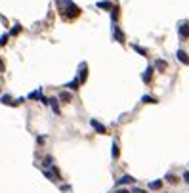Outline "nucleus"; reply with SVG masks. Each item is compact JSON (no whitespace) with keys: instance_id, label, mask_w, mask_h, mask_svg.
<instances>
[{"instance_id":"nucleus-6","label":"nucleus","mask_w":189,"mask_h":193,"mask_svg":"<svg viewBox=\"0 0 189 193\" xmlns=\"http://www.w3.org/2000/svg\"><path fill=\"white\" fill-rule=\"evenodd\" d=\"M113 34L117 37V40H119V42H124V34L120 33V29H119V27H115V29H113Z\"/></svg>"},{"instance_id":"nucleus-7","label":"nucleus","mask_w":189,"mask_h":193,"mask_svg":"<svg viewBox=\"0 0 189 193\" xmlns=\"http://www.w3.org/2000/svg\"><path fill=\"white\" fill-rule=\"evenodd\" d=\"M151 73H153V69H151V67H147V69H145V73L141 75V78H143L145 82H149V80H151Z\"/></svg>"},{"instance_id":"nucleus-16","label":"nucleus","mask_w":189,"mask_h":193,"mask_svg":"<svg viewBox=\"0 0 189 193\" xmlns=\"http://www.w3.org/2000/svg\"><path fill=\"white\" fill-rule=\"evenodd\" d=\"M157 67H159V69H164V67H166V63L159 59V61H157Z\"/></svg>"},{"instance_id":"nucleus-20","label":"nucleus","mask_w":189,"mask_h":193,"mask_svg":"<svg viewBox=\"0 0 189 193\" xmlns=\"http://www.w3.org/2000/svg\"><path fill=\"white\" fill-rule=\"evenodd\" d=\"M134 193H145V191H143V189H140V188H136V189H134Z\"/></svg>"},{"instance_id":"nucleus-19","label":"nucleus","mask_w":189,"mask_h":193,"mask_svg":"<svg viewBox=\"0 0 189 193\" xmlns=\"http://www.w3.org/2000/svg\"><path fill=\"white\" fill-rule=\"evenodd\" d=\"M184 180L189 184V170H187V172H184Z\"/></svg>"},{"instance_id":"nucleus-15","label":"nucleus","mask_w":189,"mask_h":193,"mask_svg":"<svg viewBox=\"0 0 189 193\" xmlns=\"http://www.w3.org/2000/svg\"><path fill=\"white\" fill-rule=\"evenodd\" d=\"M52 107H54L55 113H59V107H57V102H55V99H52Z\"/></svg>"},{"instance_id":"nucleus-8","label":"nucleus","mask_w":189,"mask_h":193,"mask_svg":"<svg viewBox=\"0 0 189 193\" xmlns=\"http://www.w3.org/2000/svg\"><path fill=\"white\" fill-rule=\"evenodd\" d=\"M98 8H103V10H113V4L103 0V2H98Z\"/></svg>"},{"instance_id":"nucleus-1","label":"nucleus","mask_w":189,"mask_h":193,"mask_svg":"<svg viewBox=\"0 0 189 193\" xmlns=\"http://www.w3.org/2000/svg\"><path fill=\"white\" fill-rule=\"evenodd\" d=\"M90 124H92V128H94V130H96V132H99V134H105V132H107V130H105V126H103V124H99L96 119H92V120H90Z\"/></svg>"},{"instance_id":"nucleus-21","label":"nucleus","mask_w":189,"mask_h":193,"mask_svg":"<svg viewBox=\"0 0 189 193\" xmlns=\"http://www.w3.org/2000/svg\"><path fill=\"white\" fill-rule=\"evenodd\" d=\"M115 193H130V191H126V189H117Z\"/></svg>"},{"instance_id":"nucleus-4","label":"nucleus","mask_w":189,"mask_h":193,"mask_svg":"<svg viewBox=\"0 0 189 193\" xmlns=\"http://www.w3.org/2000/svg\"><path fill=\"white\" fill-rule=\"evenodd\" d=\"M86 71H88V67H86V63H82V65H80V75H78V80H80V82H84L86 77H88V75H86Z\"/></svg>"},{"instance_id":"nucleus-14","label":"nucleus","mask_w":189,"mask_h":193,"mask_svg":"<svg viewBox=\"0 0 189 193\" xmlns=\"http://www.w3.org/2000/svg\"><path fill=\"white\" fill-rule=\"evenodd\" d=\"M166 180H168L170 184H176V182H178V178H174L172 174H168V176H166Z\"/></svg>"},{"instance_id":"nucleus-13","label":"nucleus","mask_w":189,"mask_h":193,"mask_svg":"<svg viewBox=\"0 0 189 193\" xmlns=\"http://www.w3.org/2000/svg\"><path fill=\"white\" fill-rule=\"evenodd\" d=\"M143 102H151V103H157V99H155V98H151V96H143Z\"/></svg>"},{"instance_id":"nucleus-12","label":"nucleus","mask_w":189,"mask_h":193,"mask_svg":"<svg viewBox=\"0 0 189 193\" xmlns=\"http://www.w3.org/2000/svg\"><path fill=\"white\" fill-rule=\"evenodd\" d=\"M111 155L115 157V159L119 157V145H117V144H113V151H111Z\"/></svg>"},{"instance_id":"nucleus-10","label":"nucleus","mask_w":189,"mask_h":193,"mask_svg":"<svg viewBox=\"0 0 189 193\" xmlns=\"http://www.w3.org/2000/svg\"><path fill=\"white\" fill-rule=\"evenodd\" d=\"M78 84H80V80H78V78H75V80H71V84H67V88H73V90H78Z\"/></svg>"},{"instance_id":"nucleus-3","label":"nucleus","mask_w":189,"mask_h":193,"mask_svg":"<svg viewBox=\"0 0 189 193\" xmlns=\"http://www.w3.org/2000/svg\"><path fill=\"white\" fill-rule=\"evenodd\" d=\"M176 58L184 63V65H189V58H187V54L184 52V50H178V52H176Z\"/></svg>"},{"instance_id":"nucleus-18","label":"nucleus","mask_w":189,"mask_h":193,"mask_svg":"<svg viewBox=\"0 0 189 193\" xmlns=\"http://www.w3.org/2000/svg\"><path fill=\"white\" fill-rule=\"evenodd\" d=\"M17 33H19V25H16V27L12 29V34H17Z\"/></svg>"},{"instance_id":"nucleus-17","label":"nucleus","mask_w":189,"mask_h":193,"mask_svg":"<svg viewBox=\"0 0 189 193\" xmlns=\"http://www.w3.org/2000/svg\"><path fill=\"white\" fill-rule=\"evenodd\" d=\"M134 48H136V52H140L141 55H145V54H147V52H145V50H143V48H140V46H134Z\"/></svg>"},{"instance_id":"nucleus-9","label":"nucleus","mask_w":189,"mask_h":193,"mask_svg":"<svg viewBox=\"0 0 189 193\" xmlns=\"http://www.w3.org/2000/svg\"><path fill=\"white\" fill-rule=\"evenodd\" d=\"M161 185H162V180H155L149 184V189H161Z\"/></svg>"},{"instance_id":"nucleus-2","label":"nucleus","mask_w":189,"mask_h":193,"mask_svg":"<svg viewBox=\"0 0 189 193\" xmlns=\"http://www.w3.org/2000/svg\"><path fill=\"white\" fill-rule=\"evenodd\" d=\"M178 33H180L181 38H187V37H189V25H187V23H181V25L178 27Z\"/></svg>"},{"instance_id":"nucleus-5","label":"nucleus","mask_w":189,"mask_h":193,"mask_svg":"<svg viewBox=\"0 0 189 193\" xmlns=\"http://www.w3.org/2000/svg\"><path fill=\"white\" fill-rule=\"evenodd\" d=\"M130 182H134V178L126 174V176H122L120 180H117V185H122V184H130Z\"/></svg>"},{"instance_id":"nucleus-11","label":"nucleus","mask_w":189,"mask_h":193,"mask_svg":"<svg viewBox=\"0 0 189 193\" xmlns=\"http://www.w3.org/2000/svg\"><path fill=\"white\" fill-rule=\"evenodd\" d=\"M59 99H61V102H71V94H69V92H61Z\"/></svg>"}]
</instances>
